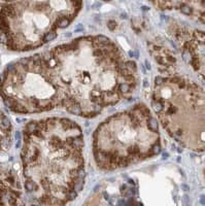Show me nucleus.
Wrapping results in <instances>:
<instances>
[{
    "label": "nucleus",
    "instance_id": "1",
    "mask_svg": "<svg viewBox=\"0 0 205 206\" xmlns=\"http://www.w3.org/2000/svg\"><path fill=\"white\" fill-rule=\"evenodd\" d=\"M60 108L85 118H95L123 98L120 87H136V63L126 58L113 40L103 35L79 37L42 53Z\"/></svg>",
    "mask_w": 205,
    "mask_h": 206
},
{
    "label": "nucleus",
    "instance_id": "2",
    "mask_svg": "<svg viewBox=\"0 0 205 206\" xmlns=\"http://www.w3.org/2000/svg\"><path fill=\"white\" fill-rule=\"evenodd\" d=\"M84 136L75 122L49 118L26 125L22 161L25 189L39 204L64 205L84 187Z\"/></svg>",
    "mask_w": 205,
    "mask_h": 206
},
{
    "label": "nucleus",
    "instance_id": "3",
    "mask_svg": "<svg viewBox=\"0 0 205 206\" xmlns=\"http://www.w3.org/2000/svg\"><path fill=\"white\" fill-rule=\"evenodd\" d=\"M154 116L139 103L102 122L93 135V153L102 170H116L153 157L160 142L159 131L150 128Z\"/></svg>",
    "mask_w": 205,
    "mask_h": 206
},
{
    "label": "nucleus",
    "instance_id": "4",
    "mask_svg": "<svg viewBox=\"0 0 205 206\" xmlns=\"http://www.w3.org/2000/svg\"><path fill=\"white\" fill-rule=\"evenodd\" d=\"M152 107L176 142L204 150V92L195 82L180 75L157 76Z\"/></svg>",
    "mask_w": 205,
    "mask_h": 206
},
{
    "label": "nucleus",
    "instance_id": "5",
    "mask_svg": "<svg viewBox=\"0 0 205 206\" xmlns=\"http://www.w3.org/2000/svg\"><path fill=\"white\" fill-rule=\"evenodd\" d=\"M5 105L21 113L60 108V98L49 75L42 53L10 64L0 79Z\"/></svg>",
    "mask_w": 205,
    "mask_h": 206
},
{
    "label": "nucleus",
    "instance_id": "6",
    "mask_svg": "<svg viewBox=\"0 0 205 206\" xmlns=\"http://www.w3.org/2000/svg\"><path fill=\"white\" fill-rule=\"evenodd\" d=\"M170 34L181 49L183 61L204 79V34L202 31L194 30L186 26L171 25Z\"/></svg>",
    "mask_w": 205,
    "mask_h": 206
},
{
    "label": "nucleus",
    "instance_id": "7",
    "mask_svg": "<svg viewBox=\"0 0 205 206\" xmlns=\"http://www.w3.org/2000/svg\"><path fill=\"white\" fill-rule=\"evenodd\" d=\"M149 48L150 54L155 58L156 62L164 67V71L168 72L177 63L176 56L166 46H161V44L150 43Z\"/></svg>",
    "mask_w": 205,
    "mask_h": 206
},
{
    "label": "nucleus",
    "instance_id": "8",
    "mask_svg": "<svg viewBox=\"0 0 205 206\" xmlns=\"http://www.w3.org/2000/svg\"><path fill=\"white\" fill-rule=\"evenodd\" d=\"M107 26L109 27L110 30H113L116 28V23L115 22V21H109V22H108V24H107Z\"/></svg>",
    "mask_w": 205,
    "mask_h": 206
}]
</instances>
